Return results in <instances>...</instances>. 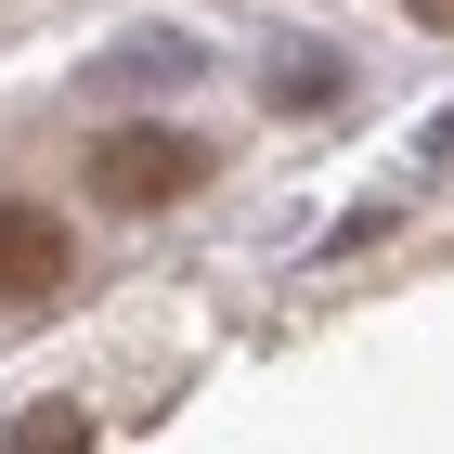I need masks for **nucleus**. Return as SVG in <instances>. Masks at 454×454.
<instances>
[{"label":"nucleus","instance_id":"nucleus-4","mask_svg":"<svg viewBox=\"0 0 454 454\" xmlns=\"http://www.w3.org/2000/svg\"><path fill=\"white\" fill-rule=\"evenodd\" d=\"M416 27H454V0H416Z\"/></svg>","mask_w":454,"mask_h":454},{"label":"nucleus","instance_id":"nucleus-2","mask_svg":"<svg viewBox=\"0 0 454 454\" xmlns=\"http://www.w3.org/2000/svg\"><path fill=\"white\" fill-rule=\"evenodd\" d=\"M52 286H66V221L0 208V299H52Z\"/></svg>","mask_w":454,"mask_h":454},{"label":"nucleus","instance_id":"nucleus-1","mask_svg":"<svg viewBox=\"0 0 454 454\" xmlns=\"http://www.w3.org/2000/svg\"><path fill=\"white\" fill-rule=\"evenodd\" d=\"M195 169H208V156L182 130H117L105 156H91V195H105V208H169V195H195Z\"/></svg>","mask_w":454,"mask_h":454},{"label":"nucleus","instance_id":"nucleus-3","mask_svg":"<svg viewBox=\"0 0 454 454\" xmlns=\"http://www.w3.org/2000/svg\"><path fill=\"white\" fill-rule=\"evenodd\" d=\"M0 454H91V416L78 403H27V416L0 428Z\"/></svg>","mask_w":454,"mask_h":454}]
</instances>
